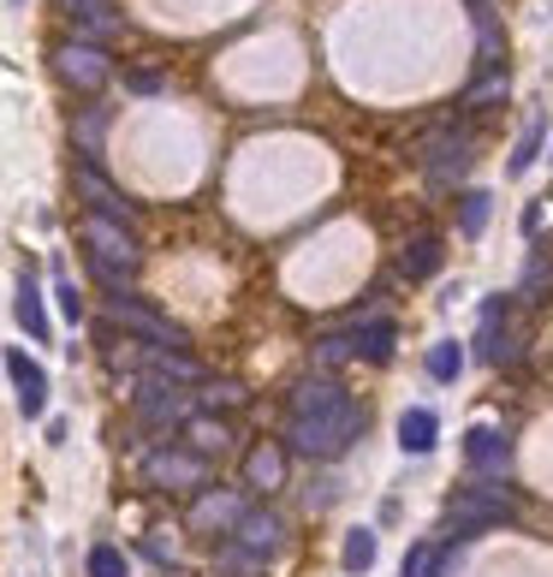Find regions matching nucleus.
<instances>
[{"instance_id":"nucleus-15","label":"nucleus","mask_w":553,"mask_h":577,"mask_svg":"<svg viewBox=\"0 0 553 577\" xmlns=\"http://www.w3.org/2000/svg\"><path fill=\"white\" fill-rule=\"evenodd\" d=\"M280 476H286V453L274 441H262L256 453L244 459V482L250 488H280Z\"/></svg>"},{"instance_id":"nucleus-20","label":"nucleus","mask_w":553,"mask_h":577,"mask_svg":"<svg viewBox=\"0 0 553 577\" xmlns=\"http://www.w3.org/2000/svg\"><path fill=\"white\" fill-rule=\"evenodd\" d=\"M72 24H90V30H113V0H54Z\"/></svg>"},{"instance_id":"nucleus-29","label":"nucleus","mask_w":553,"mask_h":577,"mask_svg":"<svg viewBox=\"0 0 553 577\" xmlns=\"http://www.w3.org/2000/svg\"><path fill=\"white\" fill-rule=\"evenodd\" d=\"M488 102H506V72H488V78L464 96V108H488Z\"/></svg>"},{"instance_id":"nucleus-9","label":"nucleus","mask_w":553,"mask_h":577,"mask_svg":"<svg viewBox=\"0 0 553 577\" xmlns=\"http://www.w3.org/2000/svg\"><path fill=\"white\" fill-rule=\"evenodd\" d=\"M464 459H470V471H482V476H506L512 471V441L500 429H488V423H476V429L464 435Z\"/></svg>"},{"instance_id":"nucleus-1","label":"nucleus","mask_w":553,"mask_h":577,"mask_svg":"<svg viewBox=\"0 0 553 577\" xmlns=\"http://www.w3.org/2000/svg\"><path fill=\"white\" fill-rule=\"evenodd\" d=\"M357 435H363V411H357V399H345L334 381H304L292 393L286 441L304 459H339Z\"/></svg>"},{"instance_id":"nucleus-5","label":"nucleus","mask_w":553,"mask_h":577,"mask_svg":"<svg viewBox=\"0 0 553 577\" xmlns=\"http://www.w3.org/2000/svg\"><path fill=\"white\" fill-rule=\"evenodd\" d=\"M72 179H78V197H90V209L102 221H120V227H131V221H137V209L125 203V191H113L108 173L96 167V161H78V167H72Z\"/></svg>"},{"instance_id":"nucleus-25","label":"nucleus","mask_w":553,"mask_h":577,"mask_svg":"<svg viewBox=\"0 0 553 577\" xmlns=\"http://www.w3.org/2000/svg\"><path fill=\"white\" fill-rule=\"evenodd\" d=\"M458 369H464L458 340H441V346L429 351V375H435V381H458Z\"/></svg>"},{"instance_id":"nucleus-19","label":"nucleus","mask_w":553,"mask_h":577,"mask_svg":"<svg viewBox=\"0 0 553 577\" xmlns=\"http://www.w3.org/2000/svg\"><path fill=\"white\" fill-rule=\"evenodd\" d=\"M447 572H452V554H441L435 542H417L405 554V572H399V577H447Z\"/></svg>"},{"instance_id":"nucleus-14","label":"nucleus","mask_w":553,"mask_h":577,"mask_svg":"<svg viewBox=\"0 0 553 577\" xmlns=\"http://www.w3.org/2000/svg\"><path fill=\"white\" fill-rule=\"evenodd\" d=\"M435 435H441V423H435V411H429V405H411L405 417H399V447H405L411 459L435 453Z\"/></svg>"},{"instance_id":"nucleus-21","label":"nucleus","mask_w":553,"mask_h":577,"mask_svg":"<svg viewBox=\"0 0 553 577\" xmlns=\"http://www.w3.org/2000/svg\"><path fill=\"white\" fill-rule=\"evenodd\" d=\"M149 375H155V381H197V363H191V358H179V351L149 346Z\"/></svg>"},{"instance_id":"nucleus-6","label":"nucleus","mask_w":553,"mask_h":577,"mask_svg":"<svg viewBox=\"0 0 553 577\" xmlns=\"http://www.w3.org/2000/svg\"><path fill=\"white\" fill-rule=\"evenodd\" d=\"M108 316L113 322H120V328H131V334H143V340L149 346H161V351H179L185 346V334L179 328H173V322H161L155 316V310H143V304H131V298H108Z\"/></svg>"},{"instance_id":"nucleus-12","label":"nucleus","mask_w":553,"mask_h":577,"mask_svg":"<svg viewBox=\"0 0 553 577\" xmlns=\"http://www.w3.org/2000/svg\"><path fill=\"white\" fill-rule=\"evenodd\" d=\"M203 453H155L149 459V482L155 488H197L203 482Z\"/></svg>"},{"instance_id":"nucleus-11","label":"nucleus","mask_w":553,"mask_h":577,"mask_svg":"<svg viewBox=\"0 0 553 577\" xmlns=\"http://www.w3.org/2000/svg\"><path fill=\"white\" fill-rule=\"evenodd\" d=\"M232 548L250 560H268L274 548H280V518H274V512H244L238 530H232Z\"/></svg>"},{"instance_id":"nucleus-32","label":"nucleus","mask_w":553,"mask_h":577,"mask_svg":"<svg viewBox=\"0 0 553 577\" xmlns=\"http://www.w3.org/2000/svg\"><path fill=\"white\" fill-rule=\"evenodd\" d=\"M125 84H131V90H161V72H131Z\"/></svg>"},{"instance_id":"nucleus-31","label":"nucleus","mask_w":553,"mask_h":577,"mask_svg":"<svg viewBox=\"0 0 553 577\" xmlns=\"http://www.w3.org/2000/svg\"><path fill=\"white\" fill-rule=\"evenodd\" d=\"M54 298H60V310H66L72 322H84V298H78V286H72V280H60V286H54Z\"/></svg>"},{"instance_id":"nucleus-23","label":"nucleus","mask_w":553,"mask_h":577,"mask_svg":"<svg viewBox=\"0 0 553 577\" xmlns=\"http://www.w3.org/2000/svg\"><path fill=\"white\" fill-rule=\"evenodd\" d=\"M553 292V262L548 256H530V268H524V304H542V298Z\"/></svg>"},{"instance_id":"nucleus-30","label":"nucleus","mask_w":553,"mask_h":577,"mask_svg":"<svg viewBox=\"0 0 553 577\" xmlns=\"http://www.w3.org/2000/svg\"><path fill=\"white\" fill-rule=\"evenodd\" d=\"M90 577H125V554L120 548H90Z\"/></svg>"},{"instance_id":"nucleus-27","label":"nucleus","mask_w":553,"mask_h":577,"mask_svg":"<svg viewBox=\"0 0 553 577\" xmlns=\"http://www.w3.org/2000/svg\"><path fill=\"white\" fill-rule=\"evenodd\" d=\"M238 518H244L238 500H221V494H209L203 506H197V524H232V530H238Z\"/></svg>"},{"instance_id":"nucleus-2","label":"nucleus","mask_w":553,"mask_h":577,"mask_svg":"<svg viewBox=\"0 0 553 577\" xmlns=\"http://www.w3.org/2000/svg\"><path fill=\"white\" fill-rule=\"evenodd\" d=\"M84 250H90L96 280L113 286V292H120V286L137 274V244H131V227H120V221L90 215V227H84Z\"/></svg>"},{"instance_id":"nucleus-8","label":"nucleus","mask_w":553,"mask_h":577,"mask_svg":"<svg viewBox=\"0 0 553 577\" xmlns=\"http://www.w3.org/2000/svg\"><path fill=\"white\" fill-rule=\"evenodd\" d=\"M137 417L143 423H191V399L173 393V381H137Z\"/></svg>"},{"instance_id":"nucleus-3","label":"nucleus","mask_w":553,"mask_h":577,"mask_svg":"<svg viewBox=\"0 0 553 577\" xmlns=\"http://www.w3.org/2000/svg\"><path fill=\"white\" fill-rule=\"evenodd\" d=\"M512 512V494L506 488H464L458 500L447 506V524L458 536H476V530H488V524H500Z\"/></svg>"},{"instance_id":"nucleus-33","label":"nucleus","mask_w":553,"mask_h":577,"mask_svg":"<svg viewBox=\"0 0 553 577\" xmlns=\"http://www.w3.org/2000/svg\"><path fill=\"white\" fill-rule=\"evenodd\" d=\"M7 7H24V0H7Z\"/></svg>"},{"instance_id":"nucleus-10","label":"nucleus","mask_w":553,"mask_h":577,"mask_svg":"<svg viewBox=\"0 0 553 577\" xmlns=\"http://www.w3.org/2000/svg\"><path fill=\"white\" fill-rule=\"evenodd\" d=\"M476 351H482L488 363H518V351H524V346H518V334L506 328V304H500V298L482 310V328H476Z\"/></svg>"},{"instance_id":"nucleus-18","label":"nucleus","mask_w":553,"mask_h":577,"mask_svg":"<svg viewBox=\"0 0 553 577\" xmlns=\"http://www.w3.org/2000/svg\"><path fill=\"white\" fill-rule=\"evenodd\" d=\"M393 346H399L393 322H369V328H357V340H351V351L369 358V363H387V358H393Z\"/></svg>"},{"instance_id":"nucleus-4","label":"nucleus","mask_w":553,"mask_h":577,"mask_svg":"<svg viewBox=\"0 0 553 577\" xmlns=\"http://www.w3.org/2000/svg\"><path fill=\"white\" fill-rule=\"evenodd\" d=\"M54 72L72 84V90H102V84L113 78L108 54L96 42H60L54 48Z\"/></svg>"},{"instance_id":"nucleus-28","label":"nucleus","mask_w":553,"mask_h":577,"mask_svg":"<svg viewBox=\"0 0 553 577\" xmlns=\"http://www.w3.org/2000/svg\"><path fill=\"white\" fill-rule=\"evenodd\" d=\"M191 447H197V453H221V447H226V429H221V423H209V417H191Z\"/></svg>"},{"instance_id":"nucleus-26","label":"nucleus","mask_w":553,"mask_h":577,"mask_svg":"<svg viewBox=\"0 0 553 577\" xmlns=\"http://www.w3.org/2000/svg\"><path fill=\"white\" fill-rule=\"evenodd\" d=\"M375 566V530H351L345 536V572H369Z\"/></svg>"},{"instance_id":"nucleus-22","label":"nucleus","mask_w":553,"mask_h":577,"mask_svg":"<svg viewBox=\"0 0 553 577\" xmlns=\"http://www.w3.org/2000/svg\"><path fill=\"white\" fill-rule=\"evenodd\" d=\"M542 131H548L542 120H530V125H524V137H518V149H512L506 173H530V167H536V155H542Z\"/></svg>"},{"instance_id":"nucleus-24","label":"nucleus","mask_w":553,"mask_h":577,"mask_svg":"<svg viewBox=\"0 0 553 577\" xmlns=\"http://www.w3.org/2000/svg\"><path fill=\"white\" fill-rule=\"evenodd\" d=\"M488 203H494L488 191H464V209H458V233L464 238H476V233L488 227Z\"/></svg>"},{"instance_id":"nucleus-16","label":"nucleus","mask_w":553,"mask_h":577,"mask_svg":"<svg viewBox=\"0 0 553 577\" xmlns=\"http://www.w3.org/2000/svg\"><path fill=\"white\" fill-rule=\"evenodd\" d=\"M18 328L30 334V340H48V310H42V292H36V280L30 274H18Z\"/></svg>"},{"instance_id":"nucleus-13","label":"nucleus","mask_w":553,"mask_h":577,"mask_svg":"<svg viewBox=\"0 0 553 577\" xmlns=\"http://www.w3.org/2000/svg\"><path fill=\"white\" fill-rule=\"evenodd\" d=\"M423 167H429V179H452V173H464V167H470V137L435 131V137H429V155H423Z\"/></svg>"},{"instance_id":"nucleus-7","label":"nucleus","mask_w":553,"mask_h":577,"mask_svg":"<svg viewBox=\"0 0 553 577\" xmlns=\"http://www.w3.org/2000/svg\"><path fill=\"white\" fill-rule=\"evenodd\" d=\"M7 375H12V387H18V411L36 423L48 411V375H42V363H30V351H24V346H7Z\"/></svg>"},{"instance_id":"nucleus-17","label":"nucleus","mask_w":553,"mask_h":577,"mask_svg":"<svg viewBox=\"0 0 553 577\" xmlns=\"http://www.w3.org/2000/svg\"><path fill=\"white\" fill-rule=\"evenodd\" d=\"M399 268H405V280H429V274L441 268V238H411Z\"/></svg>"}]
</instances>
